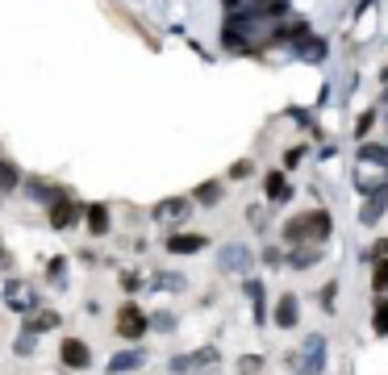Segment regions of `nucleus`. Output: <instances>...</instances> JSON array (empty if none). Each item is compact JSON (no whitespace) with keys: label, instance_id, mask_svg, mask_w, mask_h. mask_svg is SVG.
<instances>
[{"label":"nucleus","instance_id":"2eb2a0df","mask_svg":"<svg viewBox=\"0 0 388 375\" xmlns=\"http://www.w3.org/2000/svg\"><path fill=\"white\" fill-rule=\"evenodd\" d=\"M59 326V313H38V317H29V334H38V330H54Z\"/></svg>","mask_w":388,"mask_h":375},{"label":"nucleus","instance_id":"ddd939ff","mask_svg":"<svg viewBox=\"0 0 388 375\" xmlns=\"http://www.w3.org/2000/svg\"><path fill=\"white\" fill-rule=\"evenodd\" d=\"M4 301H8L13 309H29V305H33V292L17 284V288H8V292H4Z\"/></svg>","mask_w":388,"mask_h":375},{"label":"nucleus","instance_id":"f8f14e48","mask_svg":"<svg viewBox=\"0 0 388 375\" xmlns=\"http://www.w3.org/2000/svg\"><path fill=\"white\" fill-rule=\"evenodd\" d=\"M288 192H293V188H288V179H284L280 171L267 175V196H272V200H288Z\"/></svg>","mask_w":388,"mask_h":375},{"label":"nucleus","instance_id":"aec40b11","mask_svg":"<svg viewBox=\"0 0 388 375\" xmlns=\"http://www.w3.org/2000/svg\"><path fill=\"white\" fill-rule=\"evenodd\" d=\"M364 159H368V163H380V167H385V163H388L385 146H364Z\"/></svg>","mask_w":388,"mask_h":375},{"label":"nucleus","instance_id":"4468645a","mask_svg":"<svg viewBox=\"0 0 388 375\" xmlns=\"http://www.w3.org/2000/svg\"><path fill=\"white\" fill-rule=\"evenodd\" d=\"M50 221H54V225H71V221H75V209H71L67 200H54V209H50Z\"/></svg>","mask_w":388,"mask_h":375},{"label":"nucleus","instance_id":"5701e85b","mask_svg":"<svg viewBox=\"0 0 388 375\" xmlns=\"http://www.w3.org/2000/svg\"><path fill=\"white\" fill-rule=\"evenodd\" d=\"M259 367H263L259 359H242V363H238V375H259Z\"/></svg>","mask_w":388,"mask_h":375},{"label":"nucleus","instance_id":"393cba45","mask_svg":"<svg viewBox=\"0 0 388 375\" xmlns=\"http://www.w3.org/2000/svg\"><path fill=\"white\" fill-rule=\"evenodd\" d=\"M163 280V288H184V276H159Z\"/></svg>","mask_w":388,"mask_h":375},{"label":"nucleus","instance_id":"39448f33","mask_svg":"<svg viewBox=\"0 0 388 375\" xmlns=\"http://www.w3.org/2000/svg\"><path fill=\"white\" fill-rule=\"evenodd\" d=\"M385 200H388V188L385 184H376L372 196H368V205H364V213H359V221H364V225H376V221L385 217Z\"/></svg>","mask_w":388,"mask_h":375},{"label":"nucleus","instance_id":"dca6fc26","mask_svg":"<svg viewBox=\"0 0 388 375\" xmlns=\"http://www.w3.org/2000/svg\"><path fill=\"white\" fill-rule=\"evenodd\" d=\"M318 259H322L318 246H309V250H293V267H309V263H318Z\"/></svg>","mask_w":388,"mask_h":375},{"label":"nucleus","instance_id":"7ed1b4c3","mask_svg":"<svg viewBox=\"0 0 388 375\" xmlns=\"http://www.w3.org/2000/svg\"><path fill=\"white\" fill-rule=\"evenodd\" d=\"M117 334H121V338H130V342H134V338H142V334H146V313H142L138 305H125V309L117 313Z\"/></svg>","mask_w":388,"mask_h":375},{"label":"nucleus","instance_id":"412c9836","mask_svg":"<svg viewBox=\"0 0 388 375\" xmlns=\"http://www.w3.org/2000/svg\"><path fill=\"white\" fill-rule=\"evenodd\" d=\"M209 359H217V355H213V351H205V355H201V363H209ZM188 367H192V359H176V363H171V372H188Z\"/></svg>","mask_w":388,"mask_h":375},{"label":"nucleus","instance_id":"9b49d317","mask_svg":"<svg viewBox=\"0 0 388 375\" xmlns=\"http://www.w3.org/2000/svg\"><path fill=\"white\" fill-rule=\"evenodd\" d=\"M17 179H21V171H17L8 159H0V196H4V192H13V188H17Z\"/></svg>","mask_w":388,"mask_h":375},{"label":"nucleus","instance_id":"1a4fd4ad","mask_svg":"<svg viewBox=\"0 0 388 375\" xmlns=\"http://www.w3.org/2000/svg\"><path fill=\"white\" fill-rule=\"evenodd\" d=\"M297 317H301V305H297V296H293V292H288V296H280V305H276V326L293 330V326H297Z\"/></svg>","mask_w":388,"mask_h":375},{"label":"nucleus","instance_id":"a211bd4d","mask_svg":"<svg viewBox=\"0 0 388 375\" xmlns=\"http://www.w3.org/2000/svg\"><path fill=\"white\" fill-rule=\"evenodd\" d=\"M196 200H201V205H217V200H222V188H217V184H205V188L196 192Z\"/></svg>","mask_w":388,"mask_h":375},{"label":"nucleus","instance_id":"423d86ee","mask_svg":"<svg viewBox=\"0 0 388 375\" xmlns=\"http://www.w3.org/2000/svg\"><path fill=\"white\" fill-rule=\"evenodd\" d=\"M63 363L84 372V367L92 363V351H88V342H79V338H67V342H63Z\"/></svg>","mask_w":388,"mask_h":375},{"label":"nucleus","instance_id":"f3484780","mask_svg":"<svg viewBox=\"0 0 388 375\" xmlns=\"http://www.w3.org/2000/svg\"><path fill=\"white\" fill-rule=\"evenodd\" d=\"M372 326H376V334H380V338L388 334V301H380V305H376V317H372Z\"/></svg>","mask_w":388,"mask_h":375},{"label":"nucleus","instance_id":"6ab92c4d","mask_svg":"<svg viewBox=\"0 0 388 375\" xmlns=\"http://www.w3.org/2000/svg\"><path fill=\"white\" fill-rule=\"evenodd\" d=\"M88 225H92V234H104V230H109V217H104V209H100V205L92 209V217H88Z\"/></svg>","mask_w":388,"mask_h":375},{"label":"nucleus","instance_id":"0eeeda50","mask_svg":"<svg viewBox=\"0 0 388 375\" xmlns=\"http://www.w3.org/2000/svg\"><path fill=\"white\" fill-rule=\"evenodd\" d=\"M188 209H192V205H188L184 196H171V200H159V205H155V217H159V221H184Z\"/></svg>","mask_w":388,"mask_h":375},{"label":"nucleus","instance_id":"9d476101","mask_svg":"<svg viewBox=\"0 0 388 375\" xmlns=\"http://www.w3.org/2000/svg\"><path fill=\"white\" fill-rule=\"evenodd\" d=\"M142 351H121V355H113L109 359V372H134V367H142Z\"/></svg>","mask_w":388,"mask_h":375},{"label":"nucleus","instance_id":"f03ea898","mask_svg":"<svg viewBox=\"0 0 388 375\" xmlns=\"http://www.w3.org/2000/svg\"><path fill=\"white\" fill-rule=\"evenodd\" d=\"M322 359H326V338L309 334L305 346H301V359H297V375H318L322 372Z\"/></svg>","mask_w":388,"mask_h":375},{"label":"nucleus","instance_id":"20e7f679","mask_svg":"<svg viewBox=\"0 0 388 375\" xmlns=\"http://www.w3.org/2000/svg\"><path fill=\"white\" fill-rule=\"evenodd\" d=\"M217 267L230 271V276H247V271H251V250H247V246H222Z\"/></svg>","mask_w":388,"mask_h":375},{"label":"nucleus","instance_id":"b1692460","mask_svg":"<svg viewBox=\"0 0 388 375\" xmlns=\"http://www.w3.org/2000/svg\"><path fill=\"white\" fill-rule=\"evenodd\" d=\"M372 259H376V263H388V238H380V242H376V250H372Z\"/></svg>","mask_w":388,"mask_h":375},{"label":"nucleus","instance_id":"f257e3e1","mask_svg":"<svg viewBox=\"0 0 388 375\" xmlns=\"http://www.w3.org/2000/svg\"><path fill=\"white\" fill-rule=\"evenodd\" d=\"M326 238H330V213H301L284 225L288 246H309V242H326Z\"/></svg>","mask_w":388,"mask_h":375},{"label":"nucleus","instance_id":"6e6552de","mask_svg":"<svg viewBox=\"0 0 388 375\" xmlns=\"http://www.w3.org/2000/svg\"><path fill=\"white\" fill-rule=\"evenodd\" d=\"M201 246H209L201 234H176V238H167V250L171 255H196Z\"/></svg>","mask_w":388,"mask_h":375},{"label":"nucleus","instance_id":"4be33fe9","mask_svg":"<svg viewBox=\"0 0 388 375\" xmlns=\"http://www.w3.org/2000/svg\"><path fill=\"white\" fill-rule=\"evenodd\" d=\"M376 292H388V263H376Z\"/></svg>","mask_w":388,"mask_h":375}]
</instances>
